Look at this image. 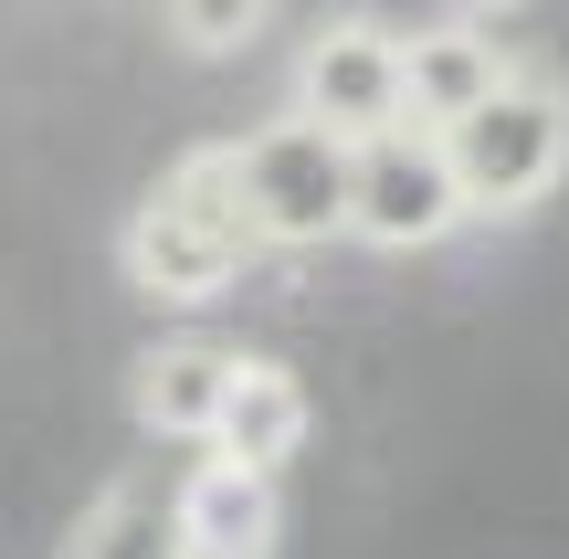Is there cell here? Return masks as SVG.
<instances>
[{"label":"cell","mask_w":569,"mask_h":559,"mask_svg":"<svg viewBox=\"0 0 569 559\" xmlns=\"http://www.w3.org/2000/svg\"><path fill=\"white\" fill-rule=\"evenodd\" d=\"M222 190L243 211L253 253H306L348 232V138L317 117H274L253 138H222Z\"/></svg>","instance_id":"cell-2"},{"label":"cell","mask_w":569,"mask_h":559,"mask_svg":"<svg viewBox=\"0 0 569 559\" xmlns=\"http://www.w3.org/2000/svg\"><path fill=\"white\" fill-rule=\"evenodd\" d=\"M222 380H232V349H211V338H169V349L138 359V380H127V412H138L148 443H211Z\"/></svg>","instance_id":"cell-8"},{"label":"cell","mask_w":569,"mask_h":559,"mask_svg":"<svg viewBox=\"0 0 569 559\" xmlns=\"http://www.w3.org/2000/svg\"><path fill=\"white\" fill-rule=\"evenodd\" d=\"M465 222V190H453V159H443V127H369L348 148V232L380 253H422Z\"/></svg>","instance_id":"cell-4"},{"label":"cell","mask_w":569,"mask_h":559,"mask_svg":"<svg viewBox=\"0 0 569 559\" xmlns=\"http://www.w3.org/2000/svg\"><path fill=\"white\" fill-rule=\"evenodd\" d=\"M453 190H465V222H507V211H538L569 180V96L549 74H507L486 106L443 127Z\"/></svg>","instance_id":"cell-3"},{"label":"cell","mask_w":569,"mask_h":559,"mask_svg":"<svg viewBox=\"0 0 569 559\" xmlns=\"http://www.w3.org/2000/svg\"><path fill=\"white\" fill-rule=\"evenodd\" d=\"M453 11H475V21H496V11H517V0H453Z\"/></svg>","instance_id":"cell-11"},{"label":"cell","mask_w":569,"mask_h":559,"mask_svg":"<svg viewBox=\"0 0 569 559\" xmlns=\"http://www.w3.org/2000/svg\"><path fill=\"white\" fill-rule=\"evenodd\" d=\"M159 11H169V32H180L190 53H243L274 21V0H159Z\"/></svg>","instance_id":"cell-10"},{"label":"cell","mask_w":569,"mask_h":559,"mask_svg":"<svg viewBox=\"0 0 569 559\" xmlns=\"http://www.w3.org/2000/svg\"><path fill=\"white\" fill-rule=\"evenodd\" d=\"M296 117L338 127L348 148H359L369 127H390V117H401V32H390L380 11L317 21L306 53H296Z\"/></svg>","instance_id":"cell-5"},{"label":"cell","mask_w":569,"mask_h":559,"mask_svg":"<svg viewBox=\"0 0 569 559\" xmlns=\"http://www.w3.org/2000/svg\"><path fill=\"white\" fill-rule=\"evenodd\" d=\"M211 443H222V455H243V465H284V455L306 443V380L284 370V359H243V349H232Z\"/></svg>","instance_id":"cell-9"},{"label":"cell","mask_w":569,"mask_h":559,"mask_svg":"<svg viewBox=\"0 0 569 559\" xmlns=\"http://www.w3.org/2000/svg\"><path fill=\"white\" fill-rule=\"evenodd\" d=\"M274 539H284L274 465H243V455L211 443V455L180 476V497H169V549H190V559H264Z\"/></svg>","instance_id":"cell-6"},{"label":"cell","mask_w":569,"mask_h":559,"mask_svg":"<svg viewBox=\"0 0 569 559\" xmlns=\"http://www.w3.org/2000/svg\"><path fill=\"white\" fill-rule=\"evenodd\" d=\"M117 264H127V286L159 296V307H211V296L253 264V232H243V211H232V190H222V148H190V159L127 211Z\"/></svg>","instance_id":"cell-1"},{"label":"cell","mask_w":569,"mask_h":559,"mask_svg":"<svg viewBox=\"0 0 569 559\" xmlns=\"http://www.w3.org/2000/svg\"><path fill=\"white\" fill-rule=\"evenodd\" d=\"M507 74H517V53L496 32H475V11L465 21H432V32H401V117L411 127H453L465 106H486Z\"/></svg>","instance_id":"cell-7"}]
</instances>
